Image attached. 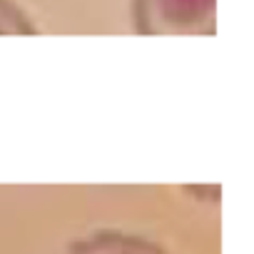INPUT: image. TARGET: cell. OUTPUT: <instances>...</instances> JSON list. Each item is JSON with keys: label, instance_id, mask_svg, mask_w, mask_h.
I'll list each match as a JSON object with an SVG mask.
<instances>
[{"label": "cell", "instance_id": "obj_1", "mask_svg": "<svg viewBox=\"0 0 254 254\" xmlns=\"http://www.w3.org/2000/svg\"><path fill=\"white\" fill-rule=\"evenodd\" d=\"M132 28L150 38L214 35L217 0H132Z\"/></svg>", "mask_w": 254, "mask_h": 254}, {"label": "cell", "instance_id": "obj_3", "mask_svg": "<svg viewBox=\"0 0 254 254\" xmlns=\"http://www.w3.org/2000/svg\"><path fill=\"white\" fill-rule=\"evenodd\" d=\"M0 35H38V28L18 0H0Z\"/></svg>", "mask_w": 254, "mask_h": 254}, {"label": "cell", "instance_id": "obj_2", "mask_svg": "<svg viewBox=\"0 0 254 254\" xmlns=\"http://www.w3.org/2000/svg\"><path fill=\"white\" fill-rule=\"evenodd\" d=\"M65 254H170L162 244L125 229H92L82 237H77Z\"/></svg>", "mask_w": 254, "mask_h": 254}]
</instances>
